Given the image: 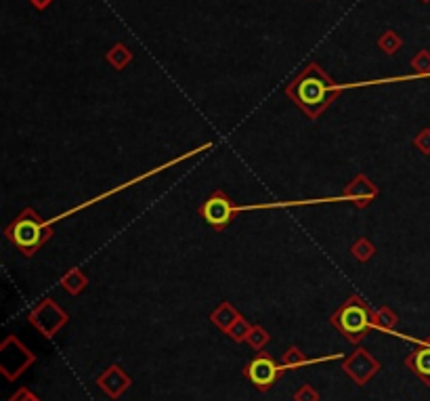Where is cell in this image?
Listing matches in <instances>:
<instances>
[{"label": "cell", "instance_id": "obj_1", "mask_svg": "<svg viewBox=\"0 0 430 401\" xmlns=\"http://www.w3.org/2000/svg\"><path fill=\"white\" fill-rule=\"evenodd\" d=\"M286 93L309 118H317L334 101L338 89L317 63H309L286 87Z\"/></svg>", "mask_w": 430, "mask_h": 401}, {"label": "cell", "instance_id": "obj_2", "mask_svg": "<svg viewBox=\"0 0 430 401\" xmlns=\"http://www.w3.org/2000/svg\"><path fill=\"white\" fill-rule=\"evenodd\" d=\"M5 235L9 237V242L23 254L32 257L36 254L42 246H45L51 235L53 227L40 219V215L32 208H25L7 229Z\"/></svg>", "mask_w": 430, "mask_h": 401}, {"label": "cell", "instance_id": "obj_3", "mask_svg": "<svg viewBox=\"0 0 430 401\" xmlns=\"http://www.w3.org/2000/svg\"><path fill=\"white\" fill-rule=\"evenodd\" d=\"M372 313L374 311H369L359 296H351L332 315V324L342 332V336H347L349 343L359 345L372 326Z\"/></svg>", "mask_w": 430, "mask_h": 401}, {"label": "cell", "instance_id": "obj_4", "mask_svg": "<svg viewBox=\"0 0 430 401\" xmlns=\"http://www.w3.org/2000/svg\"><path fill=\"white\" fill-rule=\"evenodd\" d=\"M34 362H36V357L15 336H9L3 343V347H0V368H3V374L9 380H15L17 376H21Z\"/></svg>", "mask_w": 430, "mask_h": 401}, {"label": "cell", "instance_id": "obj_5", "mask_svg": "<svg viewBox=\"0 0 430 401\" xmlns=\"http://www.w3.org/2000/svg\"><path fill=\"white\" fill-rule=\"evenodd\" d=\"M202 219L214 229V231H223L235 215V208L231 204V199L225 191H214L206 197V202L200 208Z\"/></svg>", "mask_w": 430, "mask_h": 401}, {"label": "cell", "instance_id": "obj_6", "mask_svg": "<svg viewBox=\"0 0 430 401\" xmlns=\"http://www.w3.org/2000/svg\"><path fill=\"white\" fill-rule=\"evenodd\" d=\"M281 370H283V366H277L273 357H269L267 353H258L246 366V378L258 391H269L275 384V380L279 378Z\"/></svg>", "mask_w": 430, "mask_h": 401}, {"label": "cell", "instance_id": "obj_7", "mask_svg": "<svg viewBox=\"0 0 430 401\" xmlns=\"http://www.w3.org/2000/svg\"><path fill=\"white\" fill-rule=\"evenodd\" d=\"M342 368H344V372H347L349 378H353L359 387H363V384L369 382V378H374L378 374L380 362L369 351L359 347L353 355H349L347 359H344Z\"/></svg>", "mask_w": 430, "mask_h": 401}, {"label": "cell", "instance_id": "obj_8", "mask_svg": "<svg viewBox=\"0 0 430 401\" xmlns=\"http://www.w3.org/2000/svg\"><path fill=\"white\" fill-rule=\"evenodd\" d=\"M32 326H36L47 338H53L57 334V330L67 322V315L53 303V301H45L40 307H36L30 315Z\"/></svg>", "mask_w": 430, "mask_h": 401}, {"label": "cell", "instance_id": "obj_9", "mask_svg": "<svg viewBox=\"0 0 430 401\" xmlns=\"http://www.w3.org/2000/svg\"><path fill=\"white\" fill-rule=\"evenodd\" d=\"M97 384L101 387V391H105L111 399H118L128 387H131V376H128L120 366H109L99 378Z\"/></svg>", "mask_w": 430, "mask_h": 401}, {"label": "cell", "instance_id": "obj_10", "mask_svg": "<svg viewBox=\"0 0 430 401\" xmlns=\"http://www.w3.org/2000/svg\"><path fill=\"white\" fill-rule=\"evenodd\" d=\"M407 368L413 370L416 376H420L428 387H430V343H426L424 347H420L418 351H413L407 357Z\"/></svg>", "mask_w": 430, "mask_h": 401}, {"label": "cell", "instance_id": "obj_11", "mask_svg": "<svg viewBox=\"0 0 430 401\" xmlns=\"http://www.w3.org/2000/svg\"><path fill=\"white\" fill-rule=\"evenodd\" d=\"M376 193H378L376 185H374L372 181H367L365 177H357V179H355L349 187H347V191H344V195H347V197L357 199L359 206L367 204Z\"/></svg>", "mask_w": 430, "mask_h": 401}, {"label": "cell", "instance_id": "obj_12", "mask_svg": "<svg viewBox=\"0 0 430 401\" xmlns=\"http://www.w3.org/2000/svg\"><path fill=\"white\" fill-rule=\"evenodd\" d=\"M239 311L237 309H233L229 303H223V305H219L217 309L212 311V315H210V319H212V324L217 326V328H221L223 332H227L237 319H239Z\"/></svg>", "mask_w": 430, "mask_h": 401}, {"label": "cell", "instance_id": "obj_13", "mask_svg": "<svg viewBox=\"0 0 430 401\" xmlns=\"http://www.w3.org/2000/svg\"><path fill=\"white\" fill-rule=\"evenodd\" d=\"M86 284H89V279H86V275L80 271V269H72V271H67L65 275H63V279H61V286L65 288V292H69V294H80L84 288H86Z\"/></svg>", "mask_w": 430, "mask_h": 401}, {"label": "cell", "instance_id": "obj_14", "mask_svg": "<svg viewBox=\"0 0 430 401\" xmlns=\"http://www.w3.org/2000/svg\"><path fill=\"white\" fill-rule=\"evenodd\" d=\"M397 315L389 307H380L378 311L372 313V326L382 328V330H393L397 326Z\"/></svg>", "mask_w": 430, "mask_h": 401}, {"label": "cell", "instance_id": "obj_15", "mask_svg": "<svg viewBox=\"0 0 430 401\" xmlns=\"http://www.w3.org/2000/svg\"><path fill=\"white\" fill-rule=\"evenodd\" d=\"M131 59H133V53L128 51V47L122 45V43H118V45L107 53V61H109L116 69H124L128 63H131Z\"/></svg>", "mask_w": 430, "mask_h": 401}, {"label": "cell", "instance_id": "obj_16", "mask_svg": "<svg viewBox=\"0 0 430 401\" xmlns=\"http://www.w3.org/2000/svg\"><path fill=\"white\" fill-rule=\"evenodd\" d=\"M401 38L393 32V30H386L380 38H378V47L386 53V55H395L399 49H401Z\"/></svg>", "mask_w": 430, "mask_h": 401}, {"label": "cell", "instance_id": "obj_17", "mask_svg": "<svg viewBox=\"0 0 430 401\" xmlns=\"http://www.w3.org/2000/svg\"><path fill=\"white\" fill-rule=\"evenodd\" d=\"M250 330H252V324L248 322V319H246L244 315H239L237 322H235V324L227 330V336H229V338H233L235 343H246V340H248Z\"/></svg>", "mask_w": 430, "mask_h": 401}, {"label": "cell", "instance_id": "obj_18", "mask_svg": "<svg viewBox=\"0 0 430 401\" xmlns=\"http://www.w3.org/2000/svg\"><path fill=\"white\" fill-rule=\"evenodd\" d=\"M351 252H353V257H355L357 261L365 263V261H369V259L374 257L376 248H374V244L369 242V239H367V237H359V239H357V242L353 244Z\"/></svg>", "mask_w": 430, "mask_h": 401}, {"label": "cell", "instance_id": "obj_19", "mask_svg": "<svg viewBox=\"0 0 430 401\" xmlns=\"http://www.w3.org/2000/svg\"><path fill=\"white\" fill-rule=\"evenodd\" d=\"M303 364H307V357H305V353L300 351L298 347H290L281 355V366H283V370L286 368H298V366H303Z\"/></svg>", "mask_w": 430, "mask_h": 401}, {"label": "cell", "instance_id": "obj_20", "mask_svg": "<svg viewBox=\"0 0 430 401\" xmlns=\"http://www.w3.org/2000/svg\"><path fill=\"white\" fill-rule=\"evenodd\" d=\"M271 340V336H269V332L267 330H263L261 326H252V330H250V334H248V345L252 347V349H256V351H261L267 343Z\"/></svg>", "mask_w": 430, "mask_h": 401}, {"label": "cell", "instance_id": "obj_21", "mask_svg": "<svg viewBox=\"0 0 430 401\" xmlns=\"http://www.w3.org/2000/svg\"><path fill=\"white\" fill-rule=\"evenodd\" d=\"M411 67L418 74H428L430 72V53L428 51H420L413 59H411Z\"/></svg>", "mask_w": 430, "mask_h": 401}, {"label": "cell", "instance_id": "obj_22", "mask_svg": "<svg viewBox=\"0 0 430 401\" xmlns=\"http://www.w3.org/2000/svg\"><path fill=\"white\" fill-rule=\"evenodd\" d=\"M294 401H319V393L311 384H303L294 393Z\"/></svg>", "mask_w": 430, "mask_h": 401}, {"label": "cell", "instance_id": "obj_23", "mask_svg": "<svg viewBox=\"0 0 430 401\" xmlns=\"http://www.w3.org/2000/svg\"><path fill=\"white\" fill-rule=\"evenodd\" d=\"M413 145H416L422 153L430 155V129L420 131V133H418V137L413 139Z\"/></svg>", "mask_w": 430, "mask_h": 401}, {"label": "cell", "instance_id": "obj_24", "mask_svg": "<svg viewBox=\"0 0 430 401\" xmlns=\"http://www.w3.org/2000/svg\"><path fill=\"white\" fill-rule=\"evenodd\" d=\"M11 401H40L30 389H19L13 397H11Z\"/></svg>", "mask_w": 430, "mask_h": 401}, {"label": "cell", "instance_id": "obj_25", "mask_svg": "<svg viewBox=\"0 0 430 401\" xmlns=\"http://www.w3.org/2000/svg\"><path fill=\"white\" fill-rule=\"evenodd\" d=\"M30 3H32L38 11H45V9L53 3V0H30Z\"/></svg>", "mask_w": 430, "mask_h": 401}, {"label": "cell", "instance_id": "obj_26", "mask_svg": "<svg viewBox=\"0 0 430 401\" xmlns=\"http://www.w3.org/2000/svg\"><path fill=\"white\" fill-rule=\"evenodd\" d=\"M424 3H428V0H424Z\"/></svg>", "mask_w": 430, "mask_h": 401}]
</instances>
